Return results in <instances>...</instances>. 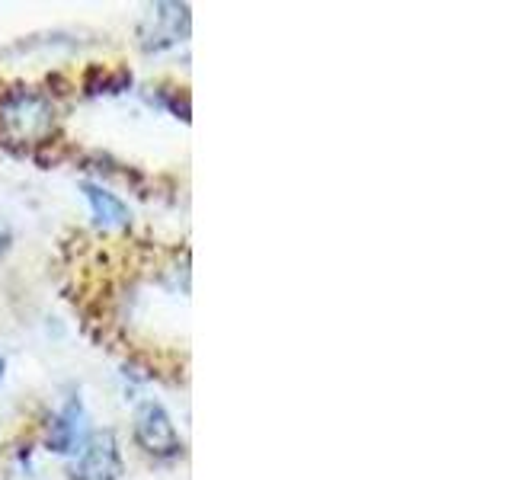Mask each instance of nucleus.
<instances>
[{
    "label": "nucleus",
    "instance_id": "obj_7",
    "mask_svg": "<svg viewBox=\"0 0 512 480\" xmlns=\"http://www.w3.org/2000/svg\"><path fill=\"white\" fill-rule=\"evenodd\" d=\"M7 244H10V234H7V228H0V253L7 250Z\"/></svg>",
    "mask_w": 512,
    "mask_h": 480
},
{
    "label": "nucleus",
    "instance_id": "obj_2",
    "mask_svg": "<svg viewBox=\"0 0 512 480\" xmlns=\"http://www.w3.org/2000/svg\"><path fill=\"white\" fill-rule=\"evenodd\" d=\"M125 471L119 442L109 429L93 432L87 445L80 448L77 458L68 464V477L71 480H119Z\"/></svg>",
    "mask_w": 512,
    "mask_h": 480
},
{
    "label": "nucleus",
    "instance_id": "obj_4",
    "mask_svg": "<svg viewBox=\"0 0 512 480\" xmlns=\"http://www.w3.org/2000/svg\"><path fill=\"white\" fill-rule=\"evenodd\" d=\"M4 122L16 138H39L55 122V112L36 93H16L4 103Z\"/></svg>",
    "mask_w": 512,
    "mask_h": 480
},
{
    "label": "nucleus",
    "instance_id": "obj_6",
    "mask_svg": "<svg viewBox=\"0 0 512 480\" xmlns=\"http://www.w3.org/2000/svg\"><path fill=\"white\" fill-rule=\"evenodd\" d=\"M84 196L90 202V212H93L96 224H103V228H125V224L132 221V212H128V205L119 196H112V192L87 183L84 186Z\"/></svg>",
    "mask_w": 512,
    "mask_h": 480
},
{
    "label": "nucleus",
    "instance_id": "obj_8",
    "mask_svg": "<svg viewBox=\"0 0 512 480\" xmlns=\"http://www.w3.org/2000/svg\"><path fill=\"white\" fill-rule=\"evenodd\" d=\"M4 372H7V362L0 359V381H4Z\"/></svg>",
    "mask_w": 512,
    "mask_h": 480
},
{
    "label": "nucleus",
    "instance_id": "obj_5",
    "mask_svg": "<svg viewBox=\"0 0 512 480\" xmlns=\"http://www.w3.org/2000/svg\"><path fill=\"white\" fill-rule=\"evenodd\" d=\"M87 410L80 397H71L55 416L52 429H48V448L58 455H77L87 445Z\"/></svg>",
    "mask_w": 512,
    "mask_h": 480
},
{
    "label": "nucleus",
    "instance_id": "obj_3",
    "mask_svg": "<svg viewBox=\"0 0 512 480\" xmlns=\"http://www.w3.org/2000/svg\"><path fill=\"white\" fill-rule=\"evenodd\" d=\"M189 36V7L186 4H157L144 16L141 45L148 52H160Z\"/></svg>",
    "mask_w": 512,
    "mask_h": 480
},
{
    "label": "nucleus",
    "instance_id": "obj_1",
    "mask_svg": "<svg viewBox=\"0 0 512 480\" xmlns=\"http://www.w3.org/2000/svg\"><path fill=\"white\" fill-rule=\"evenodd\" d=\"M135 442L154 458H176L183 452V439L173 426V416L157 400H144L135 410Z\"/></svg>",
    "mask_w": 512,
    "mask_h": 480
}]
</instances>
